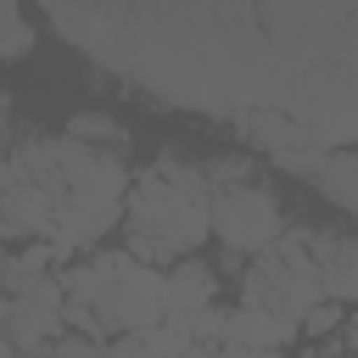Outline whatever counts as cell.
<instances>
[{"label":"cell","mask_w":358,"mask_h":358,"mask_svg":"<svg viewBox=\"0 0 358 358\" xmlns=\"http://www.w3.org/2000/svg\"><path fill=\"white\" fill-rule=\"evenodd\" d=\"M62 308H67V291H62V280H45V285H34V291L11 296V313H6V341H11L22 358L45 352L50 341H62V336H67V324H62Z\"/></svg>","instance_id":"8992f818"},{"label":"cell","mask_w":358,"mask_h":358,"mask_svg":"<svg viewBox=\"0 0 358 358\" xmlns=\"http://www.w3.org/2000/svg\"><path fill=\"white\" fill-rule=\"evenodd\" d=\"M319 196L336 201L341 213L358 218V151H324V168H319Z\"/></svg>","instance_id":"7c38bea8"},{"label":"cell","mask_w":358,"mask_h":358,"mask_svg":"<svg viewBox=\"0 0 358 358\" xmlns=\"http://www.w3.org/2000/svg\"><path fill=\"white\" fill-rule=\"evenodd\" d=\"M308 257L319 268L324 302H358V235L352 229H308Z\"/></svg>","instance_id":"52a82bcc"},{"label":"cell","mask_w":358,"mask_h":358,"mask_svg":"<svg viewBox=\"0 0 358 358\" xmlns=\"http://www.w3.org/2000/svg\"><path fill=\"white\" fill-rule=\"evenodd\" d=\"M319 302H324V291H319V268L308 257V229H285L241 274V308H257V313L302 324L308 308H319Z\"/></svg>","instance_id":"277c9868"},{"label":"cell","mask_w":358,"mask_h":358,"mask_svg":"<svg viewBox=\"0 0 358 358\" xmlns=\"http://www.w3.org/2000/svg\"><path fill=\"white\" fill-rule=\"evenodd\" d=\"M67 302H84L95 324L112 336H134L162 324V268L129 257V252H84L62 268Z\"/></svg>","instance_id":"3957f363"},{"label":"cell","mask_w":358,"mask_h":358,"mask_svg":"<svg viewBox=\"0 0 358 358\" xmlns=\"http://www.w3.org/2000/svg\"><path fill=\"white\" fill-rule=\"evenodd\" d=\"M34 22L17 11V6H0V62H22L28 50H34Z\"/></svg>","instance_id":"9a60e30c"},{"label":"cell","mask_w":358,"mask_h":358,"mask_svg":"<svg viewBox=\"0 0 358 358\" xmlns=\"http://www.w3.org/2000/svg\"><path fill=\"white\" fill-rule=\"evenodd\" d=\"M302 330L291 324V319H274V313H257V308H229V319H224V341L229 347H246V352H257V358H280L291 341H296ZM218 341V347H224Z\"/></svg>","instance_id":"9c48e42d"},{"label":"cell","mask_w":358,"mask_h":358,"mask_svg":"<svg viewBox=\"0 0 358 358\" xmlns=\"http://www.w3.org/2000/svg\"><path fill=\"white\" fill-rule=\"evenodd\" d=\"M56 268V257H50V246H17V252H6V268H0V291L6 296H22V291H34V285H45V280H56L50 274Z\"/></svg>","instance_id":"8fae6325"},{"label":"cell","mask_w":358,"mask_h":358,"mask_svg":"<svg viewBox=\"0 0 358 358\" xmlns=\"http://www.w3.org/2000/svg\"><path fill=\"white\" fill-rule=\"evenodd\" d=\"M341 324H347V308H341V302H319V308H308V319H302L296 330L313 336V341H324V336H336Z\"/></svg>","instance_id":"2e32d148"},{"label":"cell","mask_w":358,"mask_h":358,"mask_svg":"<svg viewBox=\"0 0 358 358\" xmlns=\"http://www.w3.org/2000/svg\"><path fill=\"white\" fill-rule=\"evenodd\" d=\"M62 134L78 140V145H95V151H123V145H129V129H123L112 112H73V117L62 123Z\"/></svg>","instance_id":"4fadbf2b"},{"label":"cell","mask_w":358,"mask_h":358,"mask_svg":"<svg viewBox=\"0 0 358 358\" xmlns=\"http://www.w3.org/2000/svg\"><path fill=\"white\" fill-rule=\"evenodd\" d=\"M201 173H207V190L218 196V190H241V185H257L263 173H257V157H241V151H218V157H207L201 162Z\"/></svg>","instance_id":"5bb4252c"},{"label":"cell","mask_w":358,"mask_h":358,"mask_svg":"<svg viewBox=\"0 0 358 358\" xmlns=\"http://www.w3.org/2000/svg\"><path fill=\"white\" fill-rule=\"evenodd\" d=\"M207 229L229 246V257H257L263 246H274L285 235V207L257 179V185H241V190H218L213 213H207Z\"/></svg>","instance_id":"5b68a950"},{"label":"cell","mask_w":358,"mask_h":358,"mask_svg":"<svg viewBox=\"0 0 358 358\" xmlns=\"http://www.w3.org/2000/svg\"><path fill=\"white\" fill-rule=\"evenodd\" d=\"M106 358H151V352H145V336L134 330V336H112L106 341Z\"/></svg>","instance_id":"ac0fdd59"},{"label":"cell","mask_w":358,"mask_h":358,"mask_svg":"<svg viewBox=\"0 0 358 358\" xmlns=\"http://www.w3.org/2000/svg\"><path fill=\"white\" fill-rule=\"evenodd\" d=\"M207 213H213V190H207L201 162H190L179 151H162L157 162H145L129 179V196H123L129 246L123 252L151 263V268H173L179 257H190L213 235Z\"/></svg>","instance_id":"7a4b0ae2"},{"label":"cell","mask_w":358,"mask_h":358,"mask_svg":"<svg viewBox=\"0 0 358 358\" xmlns=\"http://www.w3.org/2000/svg\"><path fill=\"white\" fill-rule=\"evenodd\" d=\"M34 358H106V347H101V341H84V336H62V341H50V347L34 352Z\"/></svg>","instance_id":"e0dca14e"},{"label":"cell","mask_w":358,"mask_h":358,"mask_svg":"<svg viewBox=\"0 0 358 358\" xmlns=\"http://www.w3.org/2000/svg\"><path fill=\"white\" fill-rule=\"evenodd\" d=\"M235 129H241V140H246L252 151H268V157H285V151L313 145V134H308L296 117H285L280 106H274V112H268V106H241V112H235Z\"/></svg>","instance_id":"30bf717a"},{"label":"cell","mask_w":358,"mask_h":358,"mask_svg":"<svg viewBox=\"0 0 358 358\" xmlns=\"http://www.w3.org/2000/svg\"><path fill=\"white\" fill-rule=\"evenodd\" d=\"M179 358H218V347H201V341H190V347H185Z\"/></svg>","instance_id":"ffe728a7"},{"label":"cell","mask_w":358,"mask_h":358,"mask_svg":"<svg viewBox=\"0 0 358 358\" xmlns=\"http://www.w3.org/2000/svg\"><path fill=\"white\" fill-rule=\"evenodd\" d=\"M129 157L95 151L67 134L22 129L0 157V241L50 246V257H84L117 218L129 196Z\"/></svg>","instance_id":"6da1fadb"},{"label":"cell","mask_w":358,"mask_h":358,"mask_svg":"<svg viewBox=\"0 0 358 358\" xmlns=\"http://www.w3.org/2000/svg\"><path fill=\"white\" fill-rule=\"evenodd\" d=\"M11 151V95L0 90V157Z\"/></svg>","instance_id":"d6986e66"},{"label":"cell","mask_w":358,"mask_h":358,"mask_svg":"<svg viewBox=\"0 0 358 358\" xmlns=\"http://www.w3.org/2000/svg\"><path fill=\"white\" fill-rule=\"evenodd\" d=\"M0 268H6V241H0Z\"/></svg>","instance_id":"44dd1931"},{"label":"cell","mask_w":358,"mask_h":358,"mask_svg":"<svg viewBox=\"0 0 358 358\" xmlns=\"http://www.w3.org/2000/svg\"><path fill=\"white\" fill-rule=\"evenodd\" d=\"M218 302V274L196 257H179L173 268H162V319L168 324H190L196 313H207Z\"/></svg>","instance_id":"ba28073f"}]
</instances>
